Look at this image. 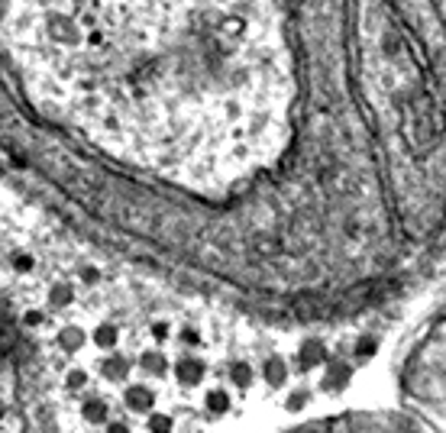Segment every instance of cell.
Listing matches in <instances>:
<instances>
[{
    "label": "cell",
    "mask_w": 446,
    "mask_h": 433,
    "mask_svg": "<svg viewBox=\"0 0 446 433\" xmlns=\"http://www.w3.org/2000/svg\"><path fill=\"white\" fill-rule=\"evenodd\" d=\"M0 36L204 297L343 333L446 272V0H3Z\"/></svg>",
    "instance_id": "obj_1"
},
{
    "label": "cell",
    "mask_w": 446,
    "mask_h": 433,
    "mask_svg": "<svg viewBox=\"0 0 446 433\" xmlns=\"http://www.w3.org/2000/svg\"><path fill=\"white\" fill-rule=\"evenodd\" d=\"M32 404L36 398L20 339L7 324H0V433H39Z\"/></svg>",
    "instance_id": "obj_3"
},
{
    "label": "cell",
    "mask_w": 446,
    "mask_h": 433,
    "mask_svg": "<svg viewBox=\"0 0 446 433\" xmlns=\"http://www.w3.org/2000/svg\"><path fill=\"white\" fill-rule=\"evenodd\" d=\"M394 408L421 433H446V285L392 349Z\"/></svg>",
    "instance_id": "obj_2"
},
{
    "label": "cell",
    "mask_w": 446,
    "mask_h": 433,
    "mask_svg": "<svg viewBox=\"0 0 446 433\" xmlns=\"http://www.w3.org/2000/svg\"><path fill=\"white\" fill-rule=\"evenodd\" d=\"M275 433H421L394 404L330 408L278 427Z\"/></svg>",
    "instance_id": "obj_4"
}]
</instances>
